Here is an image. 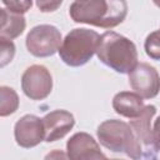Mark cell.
Masks as SVG:
<instances>
[{"label": "cell", "instance_id": "cell-1", "mask_svg": "<svg viewBox=\"0 0 160 160\" xmlns=\"http://www.w3.org/2000/svg\"><path fill=\"white\" fill-rule=\"evenodd\" d=\"M69 14L75 22L111 29L121 24L126 18L128 4L124 0L72 1Z\"/></svg>", "mask_w": 160, "mask_h": 160}, {"label": "cell", "instance_id": "cell-2", "mask_svg": "<svg viewBox=\"0 0 160 160\" xmlns=\"http://www.w3.org/2000/svg\"><path fill=\"white\" fill-rule=\"evenodd\" d=\"M96 55L104 65L119 74H130L139 64L135 44L115 31H106L100 35Z\"/></svg>", "mask_w": 160, "mask_h": 160}, {"label": "cell", "instance_id": "cell-3", "mask_svg": "<svg viewBox=\"0 0 160 160\" xmlns=\"http://www.w3.org/2000/svg\"><path fill=\"white\" fill-rule=\"evenodd\" d=\"M99 142L110 151L124 152L132 160L142 158V146L135 136L131 126L116 119L102 121L96 130Z\"/></svg>", "mask_w": 160, "mask_h": 160}, {"label": "cell", "instance_id": "cell-4", "mask_svg": "<svg viewBox=\"0 0 160 160\" xmlns=\"http://www.w3.org/2000/svg\"><path fill=\"white\" fill-rule=\"evenodd\" d=\"M99 41L100 35L95 30L86 28L72 29L62 40L59 56L69 66H82L96 54Z\"/></svg>", "mask_w": 160, "mask_h": 160}, {"label": "cell", "instance_id": "cell-5", "mask_svg": "<svg viewBox=\"0 0 160 160\" xmlns=\"http://www.w3.org/2000/svg\"><path fill=\"white\" fill-rule=\"evenodd\" d=\"M25 44L31 55L36 58H48L59 51L62 44V38L56 26L41 24L34 26L28 32Z\"/></svg>", "mask_w": 160, "mask_h": 160}, {"label": "cell", "instance_id": "cell-6", "mask_svg": "<svg viewBox=\"0 0 160 160\" xmlns=\"http://www.w3.org/2000/svg\"><path fill=\"white\" fill-rule=\"evenodd\" d=\"M21 89L29 99L42 100L52 90V76L44 65H31L21 76Z\"/></svg>", "mask_w": 160, "mask_h": 160}, {"label": "cell", "instance_id": "cell-7", "mask_svg": "<svg viewBox=\"0 0 160 160\" xmlns=\"http://www.w3.org/2000/svg\"><path fill=\"white\" fill-rule=\"evenodd\" d=\"M129 84L142 99H152L160 91V75L148 62H139L129 74Z\"/></svg>", "mask_w": 160, "mask_h": 160}, {"label": "cell", "instance_id": "cell-8", "mask_svg": "<svg viewBox=\"0 0 160 160\" xmlns=\"http://www.w3.org/2000/svg\"><path fill=\"white\" fill-rule=\"evenodd\" d=\"M14 136L16 144L24 149H30L39 145L45 139L42 119L32 114L24 115L14 126Z\"/></svg>", "mask_w": 160, "mask_h": 160}, {"label": "cell", "instance_id": "cell-9", "mask_svg": "<svg viewBox=\"0 0 160 160\" xmlns=\"http://www.w3.org/2000/svg\"><path fill=\"white\" fill-rule=\"evenodd\" d=\"M70 160H108L100 150L98 141L88 132H76L66 142Z\"/></svg>", "mask_w": 160, "mask_h": 160}, {"label": "cell", "instance_id": "cell-10", "mask_svg": "<svg viewBox=\"0 0 160 160\" xmlns=\"http://www.w3.org/2000/svg\"><path fill=\"white\" fill-rule=\"evenodd\" d=\"M44 132L46 142H52L62 139L75 125V118L66 110H52L42 118Z\"/></svg>", "mask_w": 160, "mask_h": 160}, {"label": "cell", "instance_id": "cell-11", "mask_svg": "<svg viewBox=\"0 0 160 160\" xmlns=\"http://www.w3.org/2000/svg\"><path fill=\"white\" fill-rule=\"evenodd\" d=\"M156 112V108L154 105H146L142 110V112L136 116L135 119H131L129 125L131 126L135 136L140 141L141 146L145 148H154L152 142V129H151V120Z\"/></svg>", "mask_w": 160, "mask_h": 160}, {"label": "cell", "instance_id": "cell-12", "mask_svg": "<svg viewBox=\"0 0 160 160\" xmlns=\"http://www.w3.org/2000/svg\"><path fill=\"white\" fill-rule=\"evenodd\" d=\"M144 108L145 105L142 98H140L135 92L120 91L112 98V109L116 114L124 118L135 119L142 112Z\"/></svg>", "mask_w": 160, "mask_h": 160}, {"label": "cell", "instance_id": "cell-13", "mask_svg": "<svg viewBox=\"0 0 160 160\" xmlns=\"http://www.w3.org/2000/svg\"><path fill=\"white\" fill-rule=\"evenodd\" d=\"M26 26L25 18L19 14H14L8 9H1V28H0V39L12 40L20 36Z\"/></svg>", "mask_w": 160, "mask_h": 160}, {"label": "cell", "instance_id": "cell-14", "mask_svg": "<svg viewBox=\"0 0 160 160\" xmlns=\"http://www.w3.org/2000/svg\"><path fill=\"white\" fill-rule=\"evenodd\" d=\"M19 108V96L12 88L0 86V116L14 114Z\"/></svg>", "mask_w": 160, "mask_h": 160}, {"label": "cell", "instance_id": "cell-15", "mask_svg": "<svg viewBox=\"0 0 160 160\" xmlns=\"http://www.w3.org/2000/svg\"><path fill=\"white\" fill-rule=\"evenodd\" d=\"M146 55L152 60H160V30L150 32L144 42Z\"/></svg>", "mask_w": 160, "mask_h": 160}, {"label": "cell", "instance_id": "cell-16", "mask_svg": "<svg viewBox=\"0 0 160 160\" xmlns=\"http://www.w3.org/2000/svg\"><path fill=\"white\" fill-rule=\"evenodd\" d=\"M15 55V45L11 40L6 39H0V56H1V62L0 66L4 68L6 64H9Z\"/></svg>", "mask_w": 160, "mask_h": 160}, {"label": "cell", "instance_id": "cell-17", "mask_svg": "<svg viewBox=\"0 0 160 160\" xmlns=\"http://www.w3.org/2000/svg\"><path fill=\"white\" fill-rule=\"evenodd\" d=\"M2 5L5 6V9H8L9 11L14 12V14H19V15H22L25 14L28 10H30L31 5H32V1L31 0H4L2 1Z\"/></svg>", "mask_w": 160, "mask_h": 160}, {"label": "cell", "instance_id": "cell-18", "mask_svg": "<svg viewBox=\"0 0 160 160\" xmlns=\"http://www.w3.org/2000/svg\"><path fill=\"white\" fill-rule=\"evenodd\" d=\"M61 4H62L61 0H59V1H48V0H39V1H36V6H38V8L40 9V11H42V12L55 11Z\"/></svg>", "mask_w": 160, "mask_h": 160}, {"label": "cell", "instance_id": "cell-19", "mask_svg": "<svg viewBox=\"0 0 160 160\" xmlns=\"http://www.w3.org/2000/svg\"><path fill=\"white\" fill-rule=\"evenodd\" d=\"M152 142H154V148L160 151V116L154 121V126H152Z\"/></svg>", "mask_w": 160, "mask_h": 160}, {"label": "cell", "instance_id": "cell-20", "mask_svg": "<svg viewBox=\"0 0 160 160\" xmlns=\"http://www.w3.org/2000/svg\"><path fill=\"white\" fill-rule=\"evenodd\" d=\"M44 160H70V159L68 156V152L56 149V150H51L50 152H48Z\"/></svg>", "mask_w": 160, "mask_h": 160}, {"label": "cell", "instance_id": "cell-21", "mask_svg": "<svg viewBox=\"0 0 160 160\" xmlns=\"http://www.w3.org/2000/svg\"><path fill=\"white\" fill-rule=\"evenodd\" d=\"M108 160H121V159H108Z\"/></svg>", "mask_w": 160, "mask_h": 160}]
</instances>
